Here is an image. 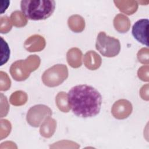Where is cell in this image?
I'll return each instance as SVG.
<instances>
[{"instance_id":"6da1fadb","label":"cell","mask_w":149,"mask_h":149,"mask_svg":"<svg viewBox=\"0 0 149 149\" xmlns=\"http://www.w3.org/2000/svg\"><path fill=\"white\" fill-rule=\"evenodd\" d=\"M69 107L80 118H91L98 115L102 104V96L95 88L87 84L73 87L67 94Z\"/></svg>"},{"instance_id":"7a4b0ae2","label":"cell","mask_w":149,"mask_h":149,"mask_svg":"<svg viewBox=\"0 0 149 149\" xmlns=\"http://www.w3.org/2000/svg\"><path fill=\"white\" fill-rule=\"evenodd\" d=\"M20 8L23 15L32 20H45L50 17L55 9L53 0H23Z\"/></svg>"},{"instance_id":"3957f363","label":"cell","mask_w":149,"mask_h":149,"mask_svg":"<svg viewBox=\"0 0 149 149\" xmlns=\"http://www.w3.org/2000/svg\"><path fill=\"white\" fill-rule=\"evenodd\" d=\"M95 48L104 56L114 57L120 51V44L118 39L109 36L104 31H101L97 36Z\"/></svg>"},{"instance_id":"277c9868","label":"cell","mask_w":149,"mask_h":149,"mask_svg":"<svg viewBox=\"0 0 149 149\" xmlns=\"http://www.w3.org/2000/svg\"><path fill=\"white\" fill-rule=\"evenodd\" d=\"M68 76L67 67L64 65H55L44 72L42 80L45 85L55 87L61 84Z\"/></svg>"},{"instance_id":"5b68a950","label":"cell","mask_w":149,"mask_h":149,"mask_svg":"<svg viewBox=\"0 0 149 149\" xmlns=\"http://www.w3.org/2000/svg\"><path fill=\"white\" fill-rule=\"evenodd\" d=\"M52 115V111L44 105L31 107L27 113V121L32 126L38 127L45 119Z\"/></svg>"},{"instance_id":"8992f818","label":"cell","mask_w":149,"mask_h":149,"mask_svg":"<svg viewBox=\"0 0 149 149\" xmlns=\"http://www.w3.org/2000/svg\"><path fill=\"white\" fill-rule=\"evenodd\" d=\"M149 21L147 19L137 20L133 24L132 33L134 38L142 44L148 47V28Z\"/></svg>"},{"instance_id":"52a82bcc","label":"cell","mask_w":149,"mask_h":149,"mask_svg":"<svg viewBox=\"0 0 149 149\" xmlns=\"http://www.w3.org/2000/svg\"><path fill=\"white\" fill-rule=\"evenodd\" d=\"M111 111L115 118L122 119L126 118L131 113L132 106L129 101L120 100L115 102Z\"/></svg>"},{"instance_id":"ba28073f","label":"cell","mask_w":149,"mask_h":149,"mask_svg":"<svg viewBox=\"0 0 149 149\" xmlns=\"http://www.w3.org/2000/svg\"><path fill=\"white\" fill-rule=\"evenodd\" d=\"M23 61L20 60L12 63L10 72L12 77L17 81L26 80L30 75V73L23 70Z\"/></svg>"},{"instance_id":"9c48e42d","label":"cell","mask_w":149,"mask_h":149,"mask_svg":"<svg viewBox=\"0 0 149 149\" xmlns=\"http://www.w3.org/2000/svg\"><path fill=\"white\" fill-rule=\"evenodd\" d=\"M84 65L90 70L98 68L101 63V59L98 54L93 51L87 52L84 56Z\"/></svg>"},{"instance_id":"30bf717a","label":"cell","mask_w":149,"mask_h":149,"mask_svg":"<svg viewBox=\"0 0 149 149\" xmlns=\"http://www.w3.org/2000/svg\"><path fill=\"white\" fill-rule=\"evenodd\" d=\"M114 3L119 10L130 15L137 10L138 3L135 1H114Z\"/></svg>"},{"instance_id":"8fae6325","label":"cell","mask_w":149,"mask_h":149,"mask_svg":"<svg viewBox=\"0 0 149 149\" xmlns=\"http://www.w3.org/2000/svg\"><path fill=\"white\" fill-rule=\"evenodd\" d=\"M13 22V24L17 27L19 20V27L24 26L27 24V20L25 19V16L20 11L13 12L10 16Z\"/></svg>"},{"instance_id":"7c38bea8","label":"cell","mask_w":149,"mask_h":149,"mask_svg":"<svg viewBox=\"0 0 149 149\" xmlns=\"http://www.w3.org/2000/svg\"><path fill=\"white\" fill-rule=\"evenodd\" d=\"M66 94L63 92L59 93L56 98V102H62L57 104L59 109L64 112H67L69 111V105L68 104L67 98H65Z\"/></svg>"}]
</instances>
